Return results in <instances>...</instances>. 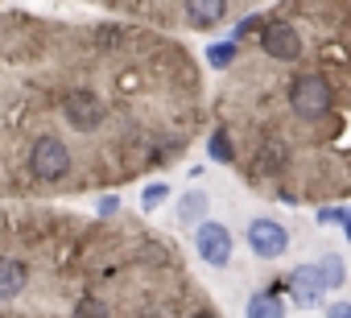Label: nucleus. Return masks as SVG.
<instances>
[{"label":"nucleus","instance_id":"7","mask_svg":"<svg viewBox=\"0 0 351 318\" xmlns=\"http://www.w3.org/2000/svg\"><path fill=\"white\" fill-rule=\"evenodd\" d=\"M228 17V0H182V21L191 29H215Z\"/></svg>","mask_w":351,"mask_h":318},{"label":"nucleus","instance_id":"3","mask_svg":"<svg viewBox=\"0 0 351 318\" xmlns=\"http://www.w3.org/2000/svg\"><path fill=\"white\" fill-rule=\"evenodd\" d=\"M186 265L136 228L0 215V318H191Z\"/></svg>","mask_w":351,"mask_h":318},{"label":"nucleus","instance_id":"4","mask_svg":"<svg viewBox=\"0 0 351 318\" xmlns=\"http://www.w3.org/2000/svg\"><path fill=\"white\" fill-rule=\"evenodd\" d=\"M195 248L211 269H223L232 260V232L223 223H215V219H203L199 232H195Z\"/></svg>","mask_w":351,"mask_h":318},{"label":"nucleus","instance_id":"12","mask_svg":"<svg viewBox=\"0 0 351 318\" xmlns=\"http://www.w3.org/2000/svg\"><path fill=\"white\" fill-rule=\"evenodd\" d=\"M318 269H322V281H326V289L343 285V260H339V256H326V260H322Z\"/></svg>","mask_w":351,"mask_h":318},{"label":"nucleus","instance_id":"5","mask_svg":"<svg viewBox=\"0 0 351 318\" xmlns=\"http://www.w3.org/2000/svg\"><path fill=\"white\" fill-rule=\"evenodd\" d=\"M248 248H252L261 260H277V256H285V248H289V232H285L277 219H252V223H248Z\"/></svg>","mask_w":351,"mask_h":318},{"label":"nucleus","instance_id":"8","mask_svg":"<svg viewBox=\"0 0 351 318\" xmlns=\"http://www.w3.org/2000/svg\"><path fill=\"white\" fill-rule=\"evenodd\" d=\"M248 318H285L281 306V289H261L248 297Z\"/></svg>","mask_w":351,"mask_h":318},{"label":"nucleus","instance_id":"14","mask_svg":"<svg viewBox=\"0 0 351 318\" xmlns=\"http://www.w3.org/2000/svg\"><path fill=\"white\" fill-rule=\"evenodd\" d=\"M165 199H169V186H165V182H153V186H145V195H141L145 207H157V203H165Z\"/></svg>","mask_w":351,"mask_h":318},{"label":"nucleus","instance_id":"1","mask_svg":"<svg viewBox=\"0 0 351 318\" xmlns=\"http://www.w3.org/2000/svg\"><path fill=\"white\" fill-rule=\"evenodd\" d=\"M199 79L157 38L87 25L0 29V195L128 182L182 157Z\"/></svg>","mask_w":351,"mask_h":318},{"label":"nucleus","instance_id":"15","mask_svg":"<svg viewBox=\"0 0 351 318\" xmlns=\"http://www.w3.org/2000/svg\"><path fill=\"white\" fill-rule=\"evenodd\" d=\"M116 207H120V199H116V195H104V199H99V215H104V219H112V215H116Z\"/></svg>","mask_w":351,"mask_h":318},{"label":"nucleus","instance_id":"13","mask_svg":"<svg viewBox=\"0 0 351 318\" xmlns=\"http://www.w3.org/2000/svg\"><path fill=\"white\" fill-rule=\"evenodd\" d=\"M261 25H265V17H256V13H248L240 25H236V34H232V42H244L248 34H261Z\"/></svg>","mask_w":351,"mask_h":318},{"label":"nucleus","instance_id":"2","mask_svg":"<svg viewBox=\"0 0 351 318\" xmlns=\"http://www.w3.org/2000/svg\"><path fill=\"white\" fill-rule=\"evenodd\" d=\"M302 50L228 66L219 128L244 178L281 203L351 199V0H298Z\"/></svg>","mask_w":351,"mask_h":318},{"label":"nucleus","instance_id":"9","mask_svg":"<svg viewBox=\"0 0 351 318\" xmlns=\"http://www.w3.org/2000/svg\"><path fill=\"white\" fill-rule=\"evenodd\" d=\"M207 153L215 157L219 166H236V140L228 136V128L215 124V132H211V140H207Z\"/></svg>","mask_w":351,"mask_h":318},{"label":"nucleus","instance_id":"16","mask_svg":"<svg viewBox=\"0 0 351 318\" xmlns=\"http://www.w3.org/2000/svg\"><path fill=\"white\" fill-rule=\"evenodd\" d=\"M326 318H351V302H330L326 306Z\"/></svg>","mask_w":351,"mask_h":318},{"label":"nucleus","instance_id":"17","mask_svg":"<svg viewBox=\"0 0 351 318\" xmlns=\"http://www.w3.org/2000/svg\"><path fill=\"white\" fill-rule=\"evenodd\" d=\"M191 318H219V314H215L211 306H203V310H199V314H191Z\"/></svg>","mask_w":351,"mask_h":318},{"label":"nucleus","instance_id":"10","mask_svg":"<svg viewBox=\"0 0 351 318\" xmlns=\"http://www.w3.org/2000/svg\"><path fill=\"white\" fill-rule=\"evenodd\" d=\"M203 211H207V195H203V191H191V195H182V203H178V219H182V223H195V219H203Z\"/></svg>","mask_w":351,"mask_h":318},{"label":"nucleus","instance_id":"6","mask_svg":"<svg viewBox=\"0 0 351 318\" xmlns=\"http://www.w3.org/2000/svg\"><path fill=\"white\" fill-rule=\"evenodd\" d=\"M285 289H289V297H293L298 306H318V302H322V289H326V281H322V269H314V265H302V269H293Z\"/></svg>","mask_w":351,"mask_h":318},{"label":"nucleus","instance_id":"11","mask_svg":"<svg viewBox=\"0 0 351 318\" xmlns=\"http://www.w3.org/2000/svg\"><path fill=\"white\" fill-rule=\"evenodd\" d=\"M236 58H240V42H219V46L207 50V62H211L215 71H228Z\"/></svg>","mask_w":351,"mask_h":318}]
</instances>
